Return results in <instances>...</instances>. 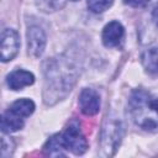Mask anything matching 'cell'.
Here are the masks:
<instances>
[{
    "mask_svg": "<svg viewBox=\"0 0 158 158\" xmlns=\"http://www.w3.org/2000/svg\"><path fill=\"white\" fill-rule=\"evenodd\" d=\"M130 114L137 126L143 130L158 128V98L143 89L132 93L130 101Z\"/></svg>",
    "mask_w": 158,
    "mask_h": 158,
    "instance_id": "cell-2",
    "label": "cell"
},
{
    "mask_svg": "<svg viewBox=\"0 0 158 158\" xmlns=\"http://www.w3.org/2000/svg\"><path fill=\"white\" fill-rule=\"evenodd\" d=\"M10 109L22 117H28L35 111V102L30 99H19L12 102Z\"/></svg>",
    "mask_w": 158,
    "mask_h": 158,
    "instance_id": "cell-13",
    "label": "cell"
},
{
    "mask_svg": "<svg viewBox=\"0 0 158 158\" xmlns=\"http://www.w3.org/2000/svg\"><path fill=\"white\" fill-rule=\"evenodd\" d=\"M114 0H88V7L93 12H104L112 5Z\"/></svg>",
    "mask_w": 158,
    "mask_h": 158,
    "instance_id": "cell-15",
    "label": "cell"
},
{
    "mask_svg": "<svg viewBox=\"0 0 158 158\" xmlns=\"http://www.w3.org/2000/svg\"><path fill=\"white\" fill-rule=\"evenodd\" d=\"M37 6L44 12H53L62 9L65 4V0H36Z\"/></svg>",
    "mask_w": 158,
    "mask_h": 158,
    "instance_id": "cell-14",
    "label": "cell"
},
{
    "mask_svg": "<svg viewBox=\"0 0 158 158\" xmlns=\"http://www.w3.org/2000/svg\"><path fill=\"white\" fill-rule=\"evenodd\" d=\"M27 48L32 57H40L46 48V33L37 26L32 25L27 30Z\"/></svg>",
    "mask_w": 158,
    "mask_h": 158,
    "instance_id": "cell-6",
    "label": "cell"
},
{
    "mask_svg": "<svg viewBox=\"0 0 158 158\" xmlns=\"http://www.w3.org/2000/svg\"><path fill=\"white\" fill-rule=\"evenodd\" d=\"M152 16H153V21H154L156 26L158 27V6H157V7H154V10H153V14H152Z\"/></svg>",
    "mask_w": 158,
    "mask_h": 158,
    "instance_id": "cell-17",
    "label": "cell"
},
{
    "mask_svg": "<svg viewBox=\"0 0 158 158\" xmlns=\"http://www.w3.org/2000/svg\"><path fill=\"white\" fill-rule=\"evenodd\" d=\"M123 2L132 7H142L146 6L149 2V0H123Z\"/></svg>",
    "mask_w": 158,
    "mask_h": 158,
    "instance_id": "cell-16",
    "label": "cell"
},
{
    "mask_svg": "<svg viewBox=\"0 0 158 158\" xmlns=\"http://www.w3.org/2000/svg\"><path fill=\"white\" fill-rule=\"evenodd\" d=\"M43 74V99L47 105H53L70 93L77 81L78 69L69 58L58 56L46 60Z\"/></svg>",
    "mask_w": 158,
    "mask_h": 158,
    "instance_id": "cell-1",
    "label": "cell"
},
{
    "mask_svg": "<svg viewBox=\"0 0 158 158\" xmlns=\"http://www.w3.org/2000/svg\"><path fill=\"white\" fill-rule=\"evenodd\" d=\"M65 146H64V142H63V137L60 133H57L54 136H52L44 144L43 147V151L47 156H51V157H64L65 156V152H64Z\"/></svg>",
    "mask_w": 158,
    "mask_h": 158,
    "instance_id": "cell-11",
    "label": "cell"
},
{
    "mask_svg": "<svg viewBox=\"0 0 158 158\" xmlns=\"http://www.w3.org/2000/svg\"><path fill=\"white\" fill-rule=\"evenodd\" d=\"M123 36H125L123 26L118 21H111L104 27L101 40L105 47L112 48V47H117L122 42Z\"/></svg>",
    "mask_w": 158,
    "mask_h": 158,
    "instance_id": "cell-7",
    "label": "cell"
},
{
    "mask_svg": "<svg viewBox=\"0 0 158 158\" xmlns=\"http://www.w3.org/2000/svg\"><path fill=\"white\" fill-rule=\"evenodd\" d=\"M64 146L68 151L74 154H83L88 149V142L85 136L83 135L80 127L77 122H72L68 125L65 131L62 133Z\"/></svg>",
    "mask_w": 158,
    "mask_h": 158,
    "instance_id": "cell-4",
    "label": "cell"
},
{
    "mask_svg": "<svg viewBox=\"0 0 158 158\" xmlns=\"http://www.w3.org/2000/svg\"><path fill=\"white\" fill-rule=\"evenodd\" d=\"M23 126V117L17 115L11 109L6 110L1 116V131L2 133L15 132Z\"/></svg>",
    "mask_w": 158,
    "mask_h": 158,
    "instance_id": "cell-10",
    "label": "cell"
},
{
    "mask_svg": "<svg viewBox=\"0 0 158 158\" xmlns=\"http://www.w3.org/2000/svg\"><path fill=\"white\" fill-rule=\"evenodd\" d=\"M35 83V75L23 69H16L6 77V84L11 90H21Z\"/></svg>",
    "mask_w": 158,
    "mask_h": 158,
    "instance_id": "cell-9",
    "label": "cell"
},
{
    "mask_svg": "<svg viewBox=\"0 0 158 158\" xmlns=\"http://www.w3.org/2000/svg\"><path fill=\"white\" fill-rule=\"evenodd\" d=\"M79 105L83 114L93 116L100 110V96L93 89H83L79 95Z\"/></svg>",
    "mask_w": 158,
    "mask_h": 158,
    "instance_id": "cell-8",
    "label": "cell"
},
{
    "mask_svg": "<svg viewBox=\"0 0 158 158\" xmlns=\"http://www.w3.org/2000/svg\"><path fill=\"white\" fill-rule=\"evenodd\" d=\"M121 137H122L121 121L117 120V117H112V116L107 117L101 133V144H102V149L105 151V154L111 156L115 153L117 146L120 144Z\"/></svg>",
    "mask_w": 158,
    "mask_h": 158,
    "instance_id": "cell-3",
    "label": "cell"
},
{
    "mask_svg": "<svg viewBox=\"0 0 158 158\" xmlns=\"http://www.w3.org/2000/svg\"><path fill=\"white\" fill-rule=\"evenodd\" d=\"M72 1H78V0H72Z\"/></svg>",
    "mask_w": 158,
    "mask_h": 158,
    "instance_id": "cell-18",
    "label": "cell"
},
{
    "mask_svg": "<svg viewBox=\"0 0 158 158\" xmlns=\"http://www.w3.org/2000/svg\"><path fill=\"white\" fill-rule=\"evenodd\" d=\"M20 49V37L12 28H5L1 33L0 57L2 62L12 60Z\"/></svg>",
    "mask_w": 158,
    "mask_h": 158,
    "instance_id": "cell-5",
    "label": "cell"
},
{
    "mask_svg": "<svg viewBox=\"0 0 158 158\" xmlns=\"http://www.w3.org/2000/svg\"><path fill=\"white\" fill-rule=\"evenodd\" d=\"M142 64L144 69L152 74H158V48L153 47L143 52L142 57Z\"/></svg>",
    "mask_w": 158,
    "mask_h": 158,
    "instance_id": "cell-12",
    "label": "cell"
}]
</instances>
